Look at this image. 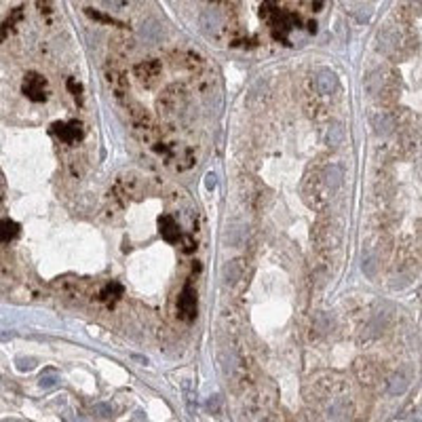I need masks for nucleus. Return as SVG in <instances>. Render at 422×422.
<instances>
[{
  "instance_id": "nucleus-25",
  "label": "nucleus",
  "mask_w": 422,
  "mask_h": 422,
  "mask_svg": "<svg viewBox=\"0 0 422 422\" xmlns=\"http://www.w3.org/2000/svg\"><path fill=\"white\" fill-rule=\"evenodd\" d=\"M213 178H215V176H213V173H209V176H207V186H209V188H211V186H213V184H215V180H213Z\"/></svg>"
},
{
  "instance_id": "nucleus-4",
  "label": "nucleus",
  "mask_w": 422,
  "mask_h": 422,
  "mask_svg": "<svg viewBox=\"0 0 422 422\" xmlns=\"http://www.w3.org/2000/svg\"><path fill=\"white\" fill-rule=\"evenodd\" d=\"M135 76L139 78L142 85L152 87L154 82L159 80L161 76V64L157 59H148V61H142V64L135 66Z\"/></svg>"
},
{
  "instance_id": "nucleus-17",
  "label": "nucleus",
  "mask_w": 422,
  "mask_h": 422,
  "mask_svg": "<svg viewBox=\"0 0 422 422\" xmlns=\"http://www.w3.org/2000/svg\"><path fill=\"white\" fill-rule=\"evenodd\" d=\"M407 386V380L403 374H395L393 378H390V382H388V393L390 395H401L405 390Z\"/></svg>"
},
{
  "instance_id": "nucleus-22",
  "label": "nucleus",
  "mask_w": 422,
  "mask_h": 422,
  "mask_svg": "<svg viewBox=\"0 0 422 422\" xmlns=\"http://www.w3.org/2000/svg\"><path fill=\"white\" fill-rule=\"evenodd\" d=\"M34 365V359H19V369H32Z\"/></svg>"
},
{
  "instance_id": "nucleus-11",
  "label": "nucleus",
  "mask_w": 422,
  "mask_h": 422,
  "mask_svg": "<svg viewBox=\"0 0 422 422\" xmlns=\"http://www.w3.org/2000/svg\"><path fill=\"white\" fill-rule=\"evenodd\" d=\"M201 26H203L205 32H215V30L222 26L220 13L215 11V9H205L203 15H201Z\"/></svg>"
},
{
  "instance_id": "nucleus-21",
  "label": "nucleus",
  "mask_w": 422,
  "mask_h": 422,
  "mask_svg": "<svg viewBox=\"0 0 422 422\" xmlns=\"http://www.w3.org/2000/svg\"><path fill=\"white\" fill-rule=\"evenodd\" d=\"M68 87H70V91H72V95H74V97L80 101V91H82V87L78 85V82H74V80H68Z\"/></svg>"
},
{
  "instance_id": "nucleus-7",
  "label": "nucleus",
  "mask_w": 422,
  "mask_h": 422,
  "mask_svg": "<svg viewBox=\"0 0 422 422\" xmlns=\"http://www.w3.org/2000/svg\"><path fill=\"white\" fill-rule=\"evenodd\" d=\"M106 82H108V87L114 91L116 97H122V95L127 93V89H129L127 76L122 74L120 70H116V68H108L106 70Z\"/></svg>"
},
{
  "instance_id": "nucleus-9",
  "label": "nucleus",
  "mask_w": 422,
  "mask_h": 422,
  "mask_svg": "<svg viewBox=\"0 0 422 422\" xmlns=\"http://www.w3.org/2000/svg\"><path fill=\"white\" fill-rule=\"evenodd\" d=\"M336 85H338V78H336V74H334V72L329 70V68H325V70L319 72V76H317V87H319V91H321L323 95L334 93Z\"/></svg>"
},
{
  "instance_id": "nucleus-15",
  "label": "nucleus",
  "mask_w": 422,
  "mask_h": 422,
  "mask_svg": "<svg viewBox=\"0 0 422 422\" xmlns=\"http://www.w3.org/2000/svg\"><path fill=\"white\" fill-rule=\"evenodd\" d=\"M239 276H241V262L239 260H232L224 266V281L228 285H232Z\"/></svg>"
},
{
  "instance_id": "nucleus-3",
  "label": "nucleus",
  "mask_w": 422,
  "mask_h": 422,
  "mask_svg": "<svg viewBox=\"0 0 422 422\" xmlns=\"http://www.w3.org/2000/svg\"><path fill=\"white\" fill-rule=\"evenodd\" d=\"M24 93L32 101H43L47 97V82H45V78L34 74V72H30V74L24 78Z\"/></svg>"
},
{
  "instance_id": "nucleus-2",
  "label": "nucleus",
  "mask_w": 422,
  "mask_h": 422,
  "mask_svg": "<svg viewBox=\"0 0 422 422\" xmlns=\"http://www.w3.org/2000/svg\"><path fill=\"white\" fill-rule=\"evenodd\" d=\"M184 91L180 87H169L165 89V93L159 97V110L163 114H173L180 108H184Z\"/></svg>"
},
{
  "instance_id": "nucleus-6",
  "label": "nucleus",
  "mask_w": 422,
  "mask_h": 422,
  "mask_svg": "<svg viewBox=\"0 0 422 422\" xmlns=\"http://www.w3.org/2000/svg\"><path fill=\"white\" fill-rule=\"evenodd\" d=\"M53 131H55V135L61 142H68V144L82 137V127H80V122H76V120H72V122H55Z\"/></svg>"
},
{
  "instance_id": "nucleus-18",
  "label": "nucleus",
  "mask_w": 422,
  "mask_h": 422,
  "mask_svg": "<svg viewBox=\"0 0 422 422\" xmlns=\"http://www.w3.org/2000/svg\"><path fill=\"white\" fill-rule=\"evenodd\" d=\"M367 91L372 95H378L380 91H382V74H380V72H374V74L367 78Z\"/></svg>"
},
{
  "instance_id": "nucleus-19",
  "label": "nucleus",
  "mask_w": 422,
  "mask_h": 422,
  "mask_svg": "<svg viewBox=\"0 0 422 422\" xmlns=\"http://www.w3.org/2000/svg\"><path fill=\"white\" fill-rule=\"evenodd\" d=\"M361 268H363V272L369 276V279H372V276L376 274V272H374V268H376V260H374V258H365L363 264H361Z\"/></svg>"
},
{
  "instance_id": "nucleus-8",
  "label": "nucleus",
  "mask_w": 422,
  "mask_h": 422,
  "mask_svg": "<svg viewBox=\"0 0 422 422\" xmlns=\"http://www.w3.org/2000/svg\"><path fill=\"white\" fill-rule=\"evenodd\" d=\"M372 127L378 135H388V133L395 129V118H393V114H388V112L378 110L372 114Z\"/></svg>"
},
{
  "instance_id": "nucleus-5",
  "label": "nucleus",
  "mask_w": 422,
  "mask_h": 422,
  "mask_svg": "<svg viewBox=\"0 0 422 422\" xmlns=\"http://www.w3.org/2000/svg\"><path fill=\"white\" fill-rule=\"evenodd\" d=\"M178 308H180L182 319H186V321H192V319L197 317V294L192 292L190 285L184 287V292L180 294Z\"/></svg>"
},
{
  "instance_id": "nucleus-13",
  "label": "nucleus",
  "mask_w": 422,
  "mask_h": 422,
  "mask_svg": "<svg viewBox=\"0 0 422 422\" xmlns=\"http://www.w3.org/2000/svg\"><path fill=\"white\" fill-rule=\"evenodd\" d=\"M139 32H142V38H144V40H148V43H157V40L161 38V32H163V30H161V24H159V22H154V19H148V22L142 26Z\"/></svg>"
},
{
  "instance_id": "nucleus-16",
  "label": "nucleus",
  "mask_w": 422,
  "mask_h": 422,
  "mask_svg": "<svg viewBox=\"0 0 422 422\" xmlns=\"http://www.w3.org/2000/svg\"><path fill=\"white\" fill-rule=\"evenodd\" d=\"M15 234H17V224H15V222L0 220V243H5V241H11Z\"/></svg>"
},
{
  "instance_id": "nucleus-10",
  "label": "nucleus",
  "mask_w": 422,
  "mask_h": 422,
  "mask_svg": "<svg viewBox=\"0 0 422 422\" xmlns=\"http://www.w3.org/2000/svg\"><path fill=\"white\" fill-rule=\"evenodd\" d=\"M159 226H161V234H163V239L165 241H178V236H180V230H178V224L176 220L171 218V215H163V218L159 220Z\"/></svg>"
},
{
  "instance_id": "nucleus-1",
  "label": "nucleus",
  "mask_w": 422,
  "mask_h": 422,
  "mask_svg": "<svg viewBox=\"0 0 422 422\" xmlns=\"http://www.w3.org/2000/svg\"><path fill=\"white\" fill-rule=\"evenodd\" d=\"M129 118H131V127H133V133L137 135V139L152 144L154 139L159 137L157 122H154V118L146 112V108L133 106V108L129 110Z\"/></svg>"
},
{
  "instance_id": "nucleus-24",
  "label": "nucleus",
  "mask_w": 422,
  "mask_h": 422,
  "mask_svg": "<svg viewBox=\"0 0 422 422\" xmlns=\"http://www.w3.org/2000/svg\"><path fill=\"white\" fill-rule=\"evenodd\" d=\"M218 403H220V397H218V395H215V397H213V401H211V399H209V409H211V407H213V409H215V411H218Z\"/></svg>"
},
{
  "instance_id": "nucleus-23",
  "label": "nucleus",
  "mask_w": 422,
  "mask_h": 422,
  "mask_svg": "<svg viewBox=\"0 0 422 422\" xmlns=\"http://www.w3.org/2000/svg\"><path fill=\"white\" fill-rule=\"evenodd\" d=\"M95 409H97V411H101V416H108L110 411H112V409H110V405H106V403H99V405H95Z\"/></svg>"
},
{
  "instance_id": "nucleus-20",
  "label": "nucleus",
  "mask_w": 422,
  "mask_h": 422,
  "mask_svg": "<svg viewBox=\"0 0 422 422\" xmlns=\"http://www.w3.org/2000/svg\"><path fill=\"white\" fill-rule=\"evenodd\" d=\"M57 380H59V376L57 374H49V376H43L40 378V386H53V384H57Z\"/></svg>"
},
{
  "instance_id": "nucleus-12",
  "label": "nucleus",
  "mask_w": 422,
  "mask_h": 422,
  "mask_svg": "<svg viewBox=\"0 0 422 422\" xmlns=\"http://www.w3.org/2000/svg\"><path fill=\"white\" fill-rule=\"evenodd\" d=\"M325 186L329 192H336L338 188L342 186V169L332 165L327 171H325Z\"/></svg>"
},
{
  "instance_id": "nucleus-14",
  "label": "nucleus",
  "mask_w": 422,
  "mask_h": 422,
  "mask_svg": "<svg viewBox=\"0 0 422 422\" xmlns=\"http://www.w3.org/2000/svg\"><path fill=\"white\" fill-rule=\"evenodd\" d=\"M325 139H327L329 146H340V144L344 142V129H342L340 122H334V125H329Z\"/></svg>"
}]
</instances>
